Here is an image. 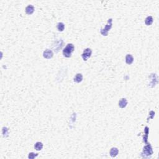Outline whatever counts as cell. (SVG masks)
I'll return each instance as SVG.
<instances>
[{"instance_id": "obj_1", "label": "cell", "mask_w": 159, "mask_h": 159, "mask_svg": "<svg viewBox=\"0 0 159 159\" xmlns=\"http://www.w3.org/2000/svg\"><path fill=\"white\" fill-rule=\"evenodd\" d=\"M152 154L153 149L151 147V145L150 144H147V145L144 147L142 152L141 153V156L143 158H150Z\"/></svg>"}, {"instance_id": "obj_2", "label": "cell", "mask_w": 159, "mask_h": 159, "mask_svg": "<svg viewBox=\"0 0 159 159\" xmlns=\"http://www.w3.org/2000/svg\"><path fill=\"white\" fill-rule=\"evenodd\" d=\"M75 50V46L72 43H69L63 50V55L65 57H70Z\"/></svg>"}, {"instance_id": "obj_3", "label": "cell", "mask_w": 159, "mask_h": 159, "mask_svg": "<svg viewBox=\"0 0 159 159\" xmlns=\"http://www.w3.org/2000/svg\"><path fill=\"white\" fill-rule=\"evenodd\" d=\"M112 25V19H109L107 22V24L106 25L104 28L101 29L100 30V33L103 36H106L108 35V32L110 31V29H111Z\"/></svg>"}, {"instance_id": "obj_4", "label": "cell", "mask_w": 159, "mask_h": 159, "mask_svg": "<svg viewBox=\"0 0 159 159\" xmlns=\"http://www.w3.org/2000/svg\"><path fill=\"white\" fill-rule=\"evenodd\" d=\"M91 54H92V51H91V49L87 48V49H85V51H83V54H81V57H82L83 60L84 61H87V60L88 59L91 57Z\"/></svg>"}, {"instance_id": "obj_5", "label": "cell", "mask_w": 159, "mask_h": 159, "mask_svg": "<svg viewBox=\"0 0 159 159\" xmlns=\"http://www.w3.org/2000/svg\"><path fill=\"white\" fill-rule=\"evenodd\" d=\"M53 52L50 49H46L43 53V57L46 59H50L53 57Z\"/></svg>"}, {"instance_id": "obj_6", "label": "cell", "mask_w": 159, "mask_h": 159, "mask_svg": "<svg viewBox=\"0 0 159 159\" xmlns=\"http://www.w3.org/2000/svg\"><path fill=\"white\" fill-rule=\"evenodd\" d=\"M127 105V100L126 98H122L119 101V106L121 108H124Z\"/></svg>"}, {"instance_id": "obj_7", "label": "cell", "mask_w": 159, "mask_h": 159, "mask_svg": "<svg viewBox=\"0 0 159 159\" xmlns=\"http://www.w3.org/2000/svg\"><path fill=\"white\" fill-rule=\"evenodd\" d=\"M35 8L34 6L33 5H29L27 6L26 8H25V13H27V14H32L34 12Z\"/></svg>"}, {"instance_id": "obj_8", "label": "cell", "mask_w": 159, "mask_h": 159, "mask_svg": "<svg viewBox=\"0 0 159 159\" xmlns=\"http://www.w3.org/2000/svg\"><path fill=\"white\" fill-rule=\"evenodd\" d=\"M119 153V150L116 147H112L110 150V155L112 157H115L118 155Z\"/></svg>"}, {"instance_id": "obj_9", "label": "cell", "mask_w": 159, "mask_h": 159, "mask_svg": "<svg viewBox=\"0 0 159 159\" xmlns=\"http://www.w3.org/2000/svg\"><path fill=\"white\" fill-rule=\"evenodd\" d=\"M134 61V58L132 55H131L130 54H127L126 57V63L129 64V65H130L132 64Z\"/></svg>"}, {"instance_id": "obj_10", "label": "cell", "mask_w": 159, "mask_h": 159, "mask_svg": "<svg viewBox=\"0 0 159 159\" xmlns=\"http://www.w3.org/2000/svg\"><path fill=\"white\" fill-rule=\"evenodd\" d=\"M75 82L76 83H80L82 80H83V75L81 73H78L75 75L73 79Z\"/></svg>"}, {"instance_id": "obj_11", "label": "cell", "mask_w": 159, "mask_h": 159, "mask_svg": "<svg viewBox=\"0 0 159 159\" xmlns=\"http://www.w3.org/2000/svg\"><path fill=\"white\" fill-rule=\"evenodd\" d=\"M153 21H154L153 18L152 16H148L147 17L145 20V23L147 25H150L153 23Z\"/></svg>"}, {"instance_id": "obj_12", "label": "cell", "mask_w": 159, "mask_h": 159, "mask_svg": "<svg viewBox=\"0 0 159 159\" xmlns=\"http://www.w3.org/2000/svg\"><path fill=\"white\" fill-rule=\"evenodd\" d=\"M34 148L36 150H40L43 148V144L40 142H37L34 145Z\"/></svg>"}, {"instance_id": "obj_13", "label": "cell", "mask_w": 159, "mask_h": 159, "mask_svg": "<svg viewBox=\"0 0 159 159\" xmlns=\"http://www.w3.org/2000/svg\"><path fill=\"white\" fill-rule=\"evenodd\" d=\"M57 28L58 29V31L62 32L65 29V25L63 22H58L57 25Z\"/></svg>"}, {"instance_id": "obj_14", "label": "cell", "mask_w": 159, "mask_h": 159, "mask_svg": "<svg viewBox=\"0 0 159 159\" xmlns=\"http://www.w3.org/2000/svg\"><path fill=\"white\" fill-rule=\"evenodd\" d=\"M9 134V130L6 127H3V135L4 137H6L8 136Z\"/></svg>"}, {"instance_id": "obj_15", "label": "cell", "mask_w": 159, "mask_h": 159, "mask_svg": "<svg viewBox=\"0 0 159 159\" xmlns=\"http://www.w3.org/2000/svg\"><path fill=\"white\" fill-rule=\"evenodd\" d=\"M37 156H38V154H35V153L31 152V153H29V154L28 158L30 159H35L36 157H37Z\"/></svg>"}, {"instance_id": "obj_16", "label": "cell", "mask_w": 159, "mask_h": 159, "mask_svg": "<svg viewBox=\"0 0 159 159\" xmlns=\"http://www.w3.org/2000/svg\"><path fill=\"white\" fill-rule=\"evenodd\" d=\"M149 115L150 116V117H149V118H148V119H153L154 115H155V112H154V111H151L149 112Z\"/></svg>"}]
</instances>
